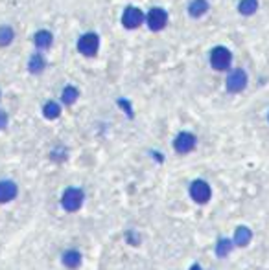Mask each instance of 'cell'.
<instances>
[{
	"label": "cell",
	"instance_id": "11",
	"mask_svg": "<svg viewBox=\"0 0 269 270\" xmlns=\"http://www.w3.org/2000/svg\"><path fill=\"white\" fill-rule=\"evenodd\" d=\"M249 241H251V230L245 226H240L234 233V244L245 246V244H249Z\"/></svg>",
	"mask_w": 269,
	"mask_h": 270
},
{
	"label": "cell",
	"instance_id": "4",
	"mask_svg": "<svg viewBox=\"0 0 269 270\" xmlns=\"http://www.w3.org/2000/svg\"><path fill=\"white\" fill-rule=\"evenodd\" d=\"M146 22H148V26H150L151 32H161L168 22L166 11L161 10V8H153V10H150V13L146 15Z\"/></svg>",
	"mask_w": 269,
	"mask_h": 270
},
{
	"label": "cell",
	"instance_id": "8",
	"mask_svg": "<svg viewBox=\"0 0 269 270\" xmlns=\"http://www.w3.org/2000/svg\"><path fill=\"white\" fill-rule=\"evenodd\" d=\"M173 147H175V151L181 153V154L190 153V151L195 147V136L194 134H190V133H181L177 138H175Z\"/></svg>",
	"mask_w": 269,
	"mask_h": 270
},
{
	"label": "cell",
	"instance_id": "18",
	"mask_svg": "<svg viewBox=\"0 0 269 270\" xmlns=\"http://www.w3.org/2000/svg\"><path fill=\"white\" fill-rule=\"evenodd\" d=\"M76 100H78V88H74V86H66V88L63 90V103L72 105Z\"/></svg>",
	"mask_w": 269,
	"mask_h": 270
},
{
	"label": "cell",
	"instance_id": "19",
	"mask_svg": "<svg viewBox=\"0 0 269 270\" xmlns=\"http://www.w3.org/2000/svg\"><path fill=\"white\" fill-rule=\"evenodd\" d=\"M232 248V243L229 241V239H221L220 243H218V248H216V252H218V255L220 257H223V255H227L229 252H231Z\"/></svg>",
	"mask_w": 269,
	"mask_h": 270
},
{
	"label": "cell",
	"instance_id": "7",
	"mask_svg": "<svg viewBox=\"0 0 269 270\" xmlns=\"http://www.w3.org/2000/svg\"><path fill=\"white\" fill-rule=\"evenodd\" d=\"M247 85V74L243 70H234L227 75V90L229 92H242Z\"/></svg>",
	"mask_w": 269,
	"mask_h": 270
},
{
	"label": "cell",
	"instance_id": "9",
	"mask_svg": "<svg viewBox=\"0 0 269 270\" xmlns=\"http://www.w3.org/2000/svg\"><path fill=\"white\" fill-rule=\"evenodd\" d=\"M17 195V186L15 182H10V180H4L0 182V202H10L13 197Z\"/></svg>",
	"mask_w": 269,
	"mask_h": 270
},
{
	"label": "cell",
	"instance_id": "20",
	"mask_svg": "<svg viewBox=\"0 0 269 270\" xmlns=\"http://www.w3.org/2000/svg\"><path fill=\"white\" fill-rule=\"evenodd\" d=\"M6 125H8V116L4 111H0V129H4Z\"/></svg>",
	"mask_w": 269,
	"mask_h": 270
},
{
	"label": "cell",
	"instance_id": "17",
	"mask_svg": "<svg viewBox=\"0 0 269 270\" xmlns=\"http://www.w3.org/2000/svg\"><path fill=\"white\" fill-rule=\"evenodd\" d=\"M13 37H15V32H13V28L0 26V46H8V44L13 41Z\"/></svg>",
	"mask_w": 269,
	"mask_h": 270
},
{
	"label": "cell",
	"instance_id": "13",
	"mask_svg": "<svg viewBox=\"0 0 269 270\" xmlns=\"http://www.w3.org/2000/svg\"><path fill=\"white\" fill-rule=\"evenodd\" d=\"M63 263H65L69 268H76V266H80L81 263V255L80 252H76V250H69L63 254Z\"/></svg>",
	"mask_w": 269,
	"mask_h": 270
},
{
	"label": "cell",
	"instance_id": "6",
	"mask_svg": "<svg viewBox=\"0 0 269 270\" xmlns=\"http://www.w3.org/2000/svg\"><path fill=\"white\" fill-rule=\"evenodd\" d=\"M144 13L139 10V8H127V10L124 11V15H122V24H124V28H127V30H137V28L144 22Z\"/></svg>",
	"mask_w": 269,
	"mask_h": 270
},
{
	"label": "cell",
	"instance_id": "10",
	"mask_svg": "<svg viewBox=\"0 0 269 270\" xmlns=\"http://www.w3.org/2000/svg\"><path fill=\"white\" fill-rule=\"evenodd\" d=\"M207 10H209V2L207 0H192L188 6V13L194 19H199L201 15H205Z\"/></svg>",
	"mask_w": 269,
	"mask_h": 270
},
{
	"label": "cell",
	"instance_id": "14",
	"mask_svg": "<svg viewBox=\"0 0 269 270\" xmlns=\"http://www.w3.org/2000/svg\"><path fill=\"white\" fill-rule=\"evenodd\" d=\"M256 10H258V2L256 0H242L240 6H238V11L242 15H253Z\"/></svg>",
	"mask_w": 269,
	"mask_h": 270
},
{
	"label": "cell",
	"instance_id": "3",
	"mask_svg": "<svg viewBox=\"0 0 269 270\" xmlns=\"http://www.w3.org/2000/svg\"><path fill=\"white\" fill-rule=\"evenodd\" d=\"M98 46H100V37H98L96 33H85V35L78 41V50H80V53H83L85 57L96 55Z\"/></svg>",
	"mask_w": 269,
	"mask_h": 270
},
{
	"label": "cell",
	"instance_id": "1",
	"mask_svg": "<svg viewBox=\"0 0 269 270\" xmlns=\"http://www.w3.org/2000/svg\"><path fill=\"white\" fill-rule=\"evenodd\" d=\"M232 53L225 46H216L210 53V64L214 70H227L231 66Z\"/></svg>",
	"mask_w": 269,
	"mask_h": 270
},
{
	"label": "cell",
	"instance_id": "21",
	"mask_svg": "<svg viewBox=\"0 0 269 270\" xmlns=\"http://www.w3.org/2000/svg\"><path fill=\"white\" fill-rule=\"evenodd\" d=\"M190 270H201V266H199V265H194Z\"/></svg>",
	"mask_w": 269,
	"mask_h": 270
},
{
	"label": "cell",
	"instance_id": "16",
	"mask_svg": "<svg viewBox=\"0 0 269 270\" xmlns=\"http://www.w3.org/2000/svg\"><path fill=\"white\" fill-rule=\"evenodd\" d=\"M43 68H44V59L41 55H32V59L28 61V70L32 74H39V72H43Z\"/></svg>",
	"mask_w": 269,
	"mask_h": 270
},
{
	"label": "cell",
	"instance_id": "15",
	"mask_svg": "<svg viewBox=\"0 0 269 270\" xmlns=\"http://www.w3.org/2000/svg\"><path fill=\"white\" fill-rule=\"evenodd\" d=\"M43 114L48 118V120H55V118L61 114V107L57 105L55 101H48V103L44 105V109H43Z\"/></svg>",
	"mask_w": 269,
	"mask_h": 270
},
{
	"label": "cell",
	"instance_id": "5",
	"mask_svg": "<svg viewBox=\"0 0 269 270\" xmlns=\"http://www.w3.org/2000/svg\"><path fill=\"white\" fill-rule=\"evenodd\" d=\"M190 195H192V199H194L195 202L205 204V202H209L212 191H210V186L207 184L205 180H195V182H192V186H190Z\"/></svg>",
	"mask_w": 269,
	"mask_h": 270
},
{
	"label": "cell",
	"instance_id": "2",
	"mask_svg": "<svg viewBox=\"0 0 269 270\" xmlns=\"http://www.w3.org/2000/svg\"><path fill=\"white\" fill-rule=\"evenodd\" d=\"M61 204H63V208H65L66 212H76V210H80L81 204H83V191L78 190V188H69V190L63 193Z\"/></svg>",
	"mask_w": 269,
	"mask_h": 270
},
{
	"label": "cell",
	"instance_id": "12",
	"mask_svg": "<svg viewBox=\"0 0 269 270\" xmlns=\"http://www.w3.org/2000/svg\"><path fill=\"white\" fill-rule=\"evenodd\" d=\"M33 41H35V46L37 48H50L54 37H52V33H50L48 30H41V32H37V35H35Z\"/></svg>",
	"mask_w": 269,
	"mask_h": 270
}]
</instances>
